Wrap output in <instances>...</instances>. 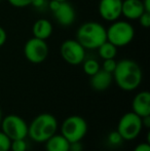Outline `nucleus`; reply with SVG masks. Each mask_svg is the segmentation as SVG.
I'll return each instance as SVG.
<instances>
[{"label":"nucleus","mask_w":150,"mask_h":151,"mask_svg":"<svg viewBox=\"0 0 150 151\" xmlns=\"http://www.w3.org/2000/svg\"><path fill=\"white\" fill-rule=\"evenodd\" d=\"M120 140L121 139V137L119 136V134L117 133V132H114V133H111L110 136H109V141L111 142V143L113 144H116V143H119Z\"/></svg>","instance_id":"obj_24"},{"label":"nucleus","mask_w":150,"mask_h":151,"mask_svg":"<svg viewBox=\"0 0 150 151\" xmlns=\"http://www.w3.org/2000/svg\"><path fill=\"white\" fill-rule=\"evenodd\" d=\"M133 112L140 117L150 115V93L143 91L138 93L132 102Z\"/></svg>","instance_id":"obj_12"},{"label":"nucleus","mask_w":150,"mask_h":151,"mask_svg":"<svg viewBox=\"0 0 150 151\" xmlns=\"http://www.w3.org/2000/svg\"><path fill=\"white\" fill-rule=\"evenodd\" d=\"M48 7L54 14L55 20L62 27H70L75 22V9L68 1L59 2L56 0H50Z\"/></svg>","instance_id":"obj_10"},{"label":"nucleus","mask_w":150,"mask_h":151,"mask_svg":"<svg viewBox=\"0 0 150 151\" xmlns=\"http://www.w3.org/2000/svg\"><path fill=\"white\" fill-rule=\"evenodd\" d=\"M98 54L103 60H107V59H115L116 55H117V47L114 44H112L109 41H105L103 44H101L98 48Z\"/></svg>","instance_id":"obj_17"},{"label":"nucleus","mask_w":150,"mask_h":151,"mask_svg":"<svg viewBox=\"0 0 150 151\" xmlns=\"http://www.w3.org/2000/svg\"><path fill=\"white\" fill-rule=\"evenodd\" d=\"M134 151H150V145L149 142H146V143H141L139 145H137L135 147Z\"/></svg>","instance_id":"obj_25"},{"label":"nucleus","mask_w":150,"mask_h":151,"mask_svg":"<svg viewBox=\"0 0 150 151\" xmlns=\"http://www.w3.org/2000/svg\"><path fill=\"white\" fill-rule=\"evenodd\" d=\"M54 27L52 23L47 19H39L33 24L32 26V34L33 37L39 38L42 40H46L52 36Z\"/></svg>","instance_id":"obj_15"},{"label":"nucleus","mask_w":150,"mask_h":151,"mask_svg":"<svg viewBox=\"0 0 150 151\" xmlns=\"http://www.w3.org/2000/svg\"><path fill=\"white\" fill-rule=\"evenodd\" d=\"M1 121H2V112L1 109H0V124H1Z\"/></svg>","instance_id":"obj_29"},{"label":"nucleus","mask_w":150,"mask_h":151,"mask_svg":"<svg viewBox=\"0 0 150 151\" xmlns=\"http://www.w3.org/2000/svg\"><path fill=\"white\" fill-rule=\"evenodd\" d=\"M88 133V123L84 118L78 115H72L63 121L61 135L70 144L79 143Z\"/></svg>","instance_id":"obj_5"},{"label":"nucleus","mask_w":150,"mask_h":151,"mask_svg":"<svg viewBox=\"0 0 150 151\" xmlns=\"http://www.w3.org/2000/svg\"><path fill=\"white\" fill-rule=\"evenodd\" d=\"M57 129L56 117L50 113H42L36 116L28 127V136L37 143H43L56 134Z\"/></svg>","instance_id":"obj_3"},{"label":"nucleus","mask_w":150,"mask_h":151,"mask_svg":"<svg viewBox=\"0 0 150 151\" xmlns=\"http://www.w3.org/2000/svg\"><path fill=\"white\" fill-rule=\"evenodd\" d=\"M112 76L118 88L122 91H132L141 84L143 73L137 62L131 59H123L116 63Z\"/></svg>","instance_id":"obj_1"},{"label":"nucleus","mask_w":150,"mask_h":151,"mask_svg":"<svg viewBox=\"0 0 150 151\" xmlns=\"http://www.w3.org/2000/svg\"><path fill=\"white\" fill-rule=\"evenodd\" d=\"M82 68H83V71L86 75L92 76L95 73L99 71L101 69L100 64L97 60L95 59H88V60H84L82 62Z\"/></svg>","instance_id":"obj_18"},{"label":"nucleus","mask_w":150,"mask_h":151,"mask_svg":"<svg viewBox=\"0 0 150 151\" xmlns=\"http://www.w3.org/2000/svg\"><path fill=\"white\" fill-rule=\"evenodd\" d=\"M23 52L27 61L32 64H40L47 58L48 45L45 40L32 37L26 41Z\"/></svg>","instance_id":"obj_9"},{"label":"nucleus","mask_w":150,"mask_h":151,"mask_svg":"<svg viewBox=\"0 0 150 151\" xmlns=\"http://www.w3.org/2000/svg\"><path fill=\"white\" fill-rule=\"evenodd\" d=\"M143 6H144L145 12H150V0H142Z\"/></svg>","instance_id":"obj_27"},{"label":"nucleus","mask_w":150,"mask_h":151,"mask_svg":"<svg viewBox=\"0 0 150 151\" xmlns=\"http://www.w3.org/2000/svg\"><path fill=\"white\" fill-rule=\"evenodd\" d=\"M56 1H59V2H64V1H68V0H56Z\"/></svg>","instance_id":"obj_30"},{"label":"nucleus","mask_w":150,"mask_h":151,"mask_svg":"<svg viewBox=\"0 0 150 151\" xmlns=\"http://www.w3.org/2000/svg\"><path fill=\"white\" fill-rule=\"evenodd\" d=\"M10 150L11 151H26L27 143L25 139H17L12 140L10 143Z\"/></svg>","instance_id":"obj_19"},{"label":"nucleus","mask_w":150,"mask_h":151,"mask_svg":"<svg viewBox=\"0 0 150 151\" xmlns=\"http://www.w3.org/2000/svg\"><path fill=\"white\" fill-rule=\"evenodd\" d=\"M44 3V0H34L32 3V5H34L35 7H41Z\"/></svg>","instance_id":"obj_28"},{"label":"nucleus","mask_w":150,"mask_h":151,"mask_svg":"<svg viewBox=\"0 0 150 151\" xmlns=\"http://www.w3.org/2000/svg\"><path fill=\"white\" fill-rule=\"evenodd\" d=\"M11 140L5 135L2 131H0V151H9Z\"/></svg>","instance_id":"obj_20"},{"label":"nucleus","mask_w":150,"mask_h":151,"mask_svg":"<svg viewBox=\"0 0 150 151\" xmlns=\"http://www.w3.org/2000/svg\"><path fill=\"white\" fill-rule=\"evenodd\" d=\"M60 54L69 65L77 66L82 64L85 59V48L76 39H66L61 44Z\"/></svg>","instance_id":"obj_8"},{"label":"nucleus","mask_w":150,"mask_h":151,"mask_svg":"<svg viewBox=\"0 0 150 151\" xmlns=\"http://www.w3.org/2000/svg\"><path fill=\"white\" fill-rule=\"evenodd\" d=\"M34 0H7V2L11 6L17 8H24L27 6L32 5Z\"/></svg>","instance_id":"obj_21"},{"label":"nucleus","mask_w":150,"mask_h":151,"mask_svg":"<svg viewBox=\"0 0 150 151\" xmlns=\"http://www.w3.org/2000/svg\"><path fill=\"white\" fill-rule=\"evenodd\" d=\"M122 0H100L98 5L99 14L103 20L112 23L121 16Z\"/></svg>","instance_id":"obj_11"},{"label":"nucleus","mask_w":150,"mask_h":151,"mask_svg":"<svg viewBox=\"0 0 150 151\" xmlns=\"http://www.w3.org/2000/svg\"><path fill=\"white\" fill-rule=\"evenodd\" d=\"M103 65H102V69L106 72H109V73L112 74L115 70L116 67V62L114 59H107V60H103Z\"/></svg>","instance_id":"obj_22"},{"label":"nucleus","mask_w":150,"mask_h":151,"mask_svg":"<svg viewBox=\"0 0 150 151\" xmlns=\"http://www.w3.org/2000/svg\"><path fill=\"white\" fill-rule=\"evenodd\" d=\"M6 39H7V34H6V31L0 26V47L3 46L6 42Z\"/></svg>","instance_id":"obj_26"},{"label":"nucleus","mask_w":150,"mask_h":151,"mask_svg":"<svg viewBox=\"0 0 150 151\" xmlns=\"http://www.w3.org/2000/svg\"><path fill=\"white\" fill-rule=\"evenodd\" d=\"M112 80H113L112 74L109 73V72L104 71L103 69H100L97 73H95L94 75L90 76V86L95 91H106L107 88H109V86L112 83Z\"/></svg>","instance_id":"obj_14"},{"label":"nucleus","mask_w":150,"mask_h":151,"mask_svg":"<svg viewBox=\"0 0 150 151\" xmlns=\"http://www.w3.org/2000/svg\"><path fill=\"white\" fill-rule=\"evenodd\" d=\"M71 144L62 135H52L45 141L46 151H70Z\"/></svg>","instance_id":"obj_16"},{"label":"nucleus","mask_w":150,"mask_h":151,"mask_svg":"<svg viewBox=\"0 0 150 151\" xmlns=\"http://www.w3.org/2000/svg\"><path fill=\"white\" fill-rule=\"evenodd\" d=\"M107 41L111 42L116 47H123L133 41L135 29L128 21L116 20L106 29Z\"/></svg>","instance_id":"obj_4"},{"label":"nucleus","mask_w":150,"mask_h":151,"mask_svg":"<svg viewBox=\"0 0 150 151\" xmlns=\"http://www.w3.org/2000/svg\"><path fill=\"white\" fill-rule=\"evenodd\" d=\"M144 12L142 0H122L121 16L128 20H138Z\"/></svg>","instance_id":"obj_13"},{"label":"nucleus","mask_w":150,"mask_h":151,"mask_svg":"<svg viewBox=\"0 0 150 151\" xmlns=\"http://www.w3.org/2000/svg\"><path fill=\"white\" fill-rule=\"evenodd\" d=\"M137 21H139V23H140V25L143 28H146V29L149 28L150 27V12H144Z\"/></svg>","instance_id":"obj_23"},{"label":"nucleus","mask_w":150,"mask_h":151,"mask_svg":"<svg viewBox=\"0 0 150 151\" xmlns=\"http://www.w3.org/2000/svg\"><path fill=\"white\" fill-rule=\"evenodd\" d=\"M76 40L85 50H97L107 40L106 28L98 22H86L76 32Z\"/></svg>","instance_id":"obj_2"},{"label":"nucleus","mask_w":150,"mask_h":151,"mask_svg":"<svg viewBox=\"0 0 150 151\" xmlns=\"http://www.w3.org/2000/svg\"><path fill=\"white\" fill-rule=\"evenodd\" d=\"M2 132L10 140L26 139L28 136V125L26 121L16 114H10L2 118L1 124Z\"/></svg>","instance_id":"obj_7"},{"label":"nucleus","mask_w":150,"mask_h":151,"mask_svg":"<svg viewBox=\"0 0 150 151\" xmlns=\"http://www.w3.org/2000/svg\"><path fill=\"white\" fill-rule=\"evenodd\" d=\"M142 127V117L132 111L121 116L117 125V133L122 140L132 141L140 135Z\"/></svg>","instance_id":"obj_6"}]
</instances>
